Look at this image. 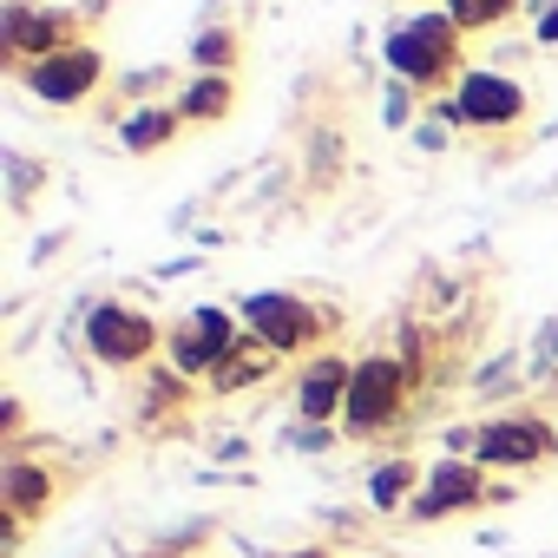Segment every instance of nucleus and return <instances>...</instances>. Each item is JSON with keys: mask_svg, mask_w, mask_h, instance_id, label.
<instances>
[{"mask_svg": "<svg viewBox=\"0 0 558 558\" xmlns=\"http://www.w3.org/2000/svg\"><path fill=\"white\" fill-rule=\"evenodd\" d=\"M93 80H99V53H86V47H66V53H53V60L34 66V93L53 99V106L93 93Z\"/></svg>", "mask_w": 558, "mask_h": 558, "instance_id": "7ed1b4c3", "label": "nucleus"}, {"mask_svg": "<svg viewBox=\"0 0 558 558\" xmlns=\"http://www.w3.org/2000/svg\"><path fill=\"white\" fill-rule=\"evenodd\" d=\"M165 138H171V119H165V112H145V119H132V125H125V145H132V151L165 145Z\"/></svg>", "mask_w": 558, "mask_h": 558, "instance_id": "f8f14e48", "label": "nucleus"}, {"mask_svg": "<svg viewBox=\"0 0 558 558\" xmlns=\"http://www.w3.org/2000/svg\"><path fill=\"white\" fill-rule=\"evenodd\" d=\"M512 8V0H453V27H486Z\"/></svg>", "mask_w": 558, "mask_h": 558, "instance_id": "ddd939ff", "label": "nucleus"}, {"mask_svg": "<svg viewBox=\"0 0 558 558\" xmlns=\"http://www.w3.org/2000/svg\"><path fill=\"white\" fill-rule=\"evenodd\" d=\"M447 53H453V27H447V21L401 27V34L388 40V60H395L401 73H421V80H434V73L447 66Z\"/></svg>", "mask_w": 558, "mask_h": 558, "instance_id": "f03ea898", "label": "nucleus"}, {"mask_svg": "<svg viewBox=\"0 0 558 558\" xmlns=\"http://www.w3.org/2000/svg\"><path fill=\"white\" fill-rule=\"evenodd\" d=\"M395 401H401V368L395 362L355 368V381H349V427H381L395 414Z\"/></svg>", "mask_w": 558, "mask_h": 558, "instance_id": "f257e3e1", "label": "nucleus"}, {"mask_svg": "<svg viewBox=\"0 0 558 558\" xmlns=\"http://www.w3.org/2000/svg\"><path fill=\"white\" fill-rule=\"evenodd\" d=\"M538 34H545V40H558V8L545 14V27H538Z\"/></svg>", "mask_w": 558, "mask_h": 558, "instance_id": "f3484780", "label": "nucleus"}, {"mask_svg": "<svg viewBox=\"0 0 558 558\" xmlns=\"http://www.w3.org/2000/svg\"><path fill=\"white\" fill-rule=\"evenodd\" d=\"M86 336H93V349H99L106 362H138V355L151 349V323L132 316V310H99Z\"/></svg>", "mask_w": 558, "mask_h": 558, "instance_id": "20e7f679", "label": "nucleus"}, {"mask_svg": "<svg viewBox=\"0 0 558 558\" xmlns=\"http://www.w3.org/2000/svg\"><path fill=\"white\" fill-rule=\"evenodd\" d=\"M401 486H408V466H388V473L375 480V499H381V506H395V499H401Z\"/></svg>", "mask_w": 558, "mask_h": 558, "instance_id": "2eb2a0df", "label": "nucleus"}, {"mask_svg": "<svg viewBox=\"0 0 558 558\" xmlns=\"http://www.w3.org/2000/svg\"><path fill=\"white\" fill-rule=\"evenodd\" d=\"M250 323H256V336L276 342V349H296V342L316 329V316H310L303 303H290V296H250Z\"/></svg>", "mask_w": 558, "mask_h": 558, "instance_id": "39448f33", "label": "nucleus"}, {"mask_svg": "<svg viewBox=\"0 0 558 558\" xmlns=\"http://www.w3.org/2000/svg\"><path fill=\"white\" fill-rule=\"evenodd\" d=\"M342 375H349L342 362H316V368L303 375V414H310V421H323V414L336 408V395H342Z\"/></svg>", "mask_w": 558, "mask_h": 558, "instance_id": "9d476101", "label": "nucleus"}, {"mask_svg": "<svg viewBox=\"0 0 558 558\" xmlns=\"http://www.w3.org/2000/svg\"><path fill=\"white\" fill-rule=\"evenodd\" d=\"M296 558H323V551H296Z\"/></svg>", "mask_w": 558, "mask_h": 558, "instance_id": "a211bd4d", "label": "nucleus"}, {"mask_svg": "<svg viewBox=\"0 0 558 558\" xmlns=\"http://www.w3.org/2000/svg\"><path fill=\"white\" fill-rule=\"evenodd\" d=\"M538 453H545V434L525 427V421H499V427L480 434V460H506V466H519V460H538Z\"/></svg>", "mask_w": 558, "mask_h": 558, "instance_id": "6e6552de", "label": "nucleus"}, {"mask_svg": "<svg viewBox=\"0 0 558 558\" xmlns=\"http://www.w3.org/2000/svg\"><path fill=\"white\" fill-rule=\"evenodd\" d=\"M512 112H519V86H506L493 73H473L460 86V106H453V119H480V125H506Z\"/></svg>", "mask_w": 558, "mask_h": 558, "instance_id": "423d86ee", "label": "nucleus"}, {"mask_svg": "<svg viewBox=\"0 0 558 558\" xmlns=\"http://www.w3.org/2000/svg\"><path fill=\"white\" fill-rule=\"evenodd\" d=\"M14 499H40V473L34 466H14Z\"/></svg>", "mask_w": 558, "mask_h": 558, "instance_id": "dca6fc26", "label": "nucleus"}, {"mask_svg": "<svg viewBox=\"0 0 558 558\" xmlns=\"http://www.w3.org/2000/svg\"><path fill=\"white\" fill-rule=\"evenodd\" d=\"M473 493H480V480H473L466 466L447 460V466L434 473V486L421 493V519H434V512H447V506H460V499H473Z\"/></svg>", "mask_w": 558, "mask_h": 558, "instance_id": "1a4fd4ad", "label": "nucleus"}, {"mask_svg": "<svg viewBox=\"0 0 558 558\" xmlns=\"http://www.w3.org/2000/svg\"><path fill=\"white\" fill-rule=\"evenodd\" d=\"M217 355H230V323L217 310H197V323L178 336V368H210Z\"/></svg>", "mask_w": 558, "mask_h": 558, "instance_id": "0eeeda50", "label": "nucleus"}, {"mask_svg": "<svg viewBox=\"0 0 558 558\" xmlns=\"http://www.w3.org/2000/svg\"><path fill=\"white\" fill-rule=\"evenodd\" d=\"M223 106H230V86H223V80H204V86L184 93V112H191V119H210V112H223Z\"/></svg>", "mask_w": 558, "mask_h": 558, "instance_id": "9b49d317", "label": "nucleus"}, {"mask_svg": "<svg viewBox=\"0 0 558 558\" xmlns=\"http://www.w3.org/2000/svg\"><path fill=\"white\" fill-rule=\"evenodd\" d=\"M197 60H204V66H223V60H230V34H204V40H197Z\"/></svg>", "mask_w": 558, "mask_h": 558, "instance_id": "4468645a", "label": "nucleus"}]
</instances>
